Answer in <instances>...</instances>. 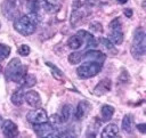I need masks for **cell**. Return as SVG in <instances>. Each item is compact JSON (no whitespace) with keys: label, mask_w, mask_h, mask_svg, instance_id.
<instances>
[{"label":"cell","mask_w":146,"mask_h":138,"mask_svg":"<svg viewBox=\"0 0 146 138\" xmlns=\"http://www.w3.org/2000/svg\"><path fill=\"white\" fill-rule=\"evenodd\" d=\"M122 130L127 133H131L133 130V117L131 114H125L122 119Z\"/></svg>","instance_id":"obj_17"},{"label":"cell","mask_w":146,"mask_h":138,"mask_svg":"<svg viewBox=\"0 0 146 138\" xmlns=\"http://www.w3.org/2000/svg\"><path fill=\"white\" fill-rule=\"evenodd\" d=\"M84 18V11L79 9V8H74V10L71 14V25L73 27L78 26Z\"/></svg>","instance_id":"obj_15"},{"label":"cell","mask_w":146,"mask_h":138,"mask_svg":"<svg viewBox=\"0 0 146 138\" xmlns=\"http://www.w3.org/2000/svg\"><path fill=\"white\" fill-rule=\"evenodd\" d=\"M100 114H102L103 121H108L112 119V116L114 114V107L111 105H103L100 108Z\"/></svg>","instance_id":"obj_19"},{"label":"cell","mask_w":146,"mask_h":138,"mask_svg":"<svg viewBox=\"0 0 146 138\" xmlns=\"http://www.w3.org/2000/svg\"><path fill=\"white\" fill-rule=\"evenodd\" d=\"M24 100L27 103V105H30L31 107H34V108H38L41 106V97L40 95L34 91V90H29L24 94Z\"/></svg>","instance_id":"obj_11"},{"label":"cell","mask_w":146,"mask_h":138,"mask_svg":"<svg viewBox=\"0 0 146 138\" xmlns=\"http://www.w3.org/2000/svg\"><path fill=\"white\" fill-rule=\"evenodd\" d=\"M1 11L8 19H16L18 17V8L16 0H3L1 3Z\"/></svg>","instance_id":"obj_6"},{"label":"cell","mask_w":146,"mask_h":138,"mask_svg":"<svg viewBox=\"0 0 146 138\" xmlns=\"http://www.w3.org/2000/svg\"><path fill=\"white\" fill-rule=\"evenodd\" d=\"M99 42H100L108 51L114 52V55L116 54V49H115V47H114V43H113L110 39H107V38H99Z\"/></svg>","instance_id":"obj_23"},{"label":"cell","mask_w":146,"mask_h":138,"mask_svg":"<svg viewBox=\"0 0 146 138\" xmlns=\"http://www.w3.org/2000/svg\"><path fill=\"white\" fill-rule=\"evenodd\" d=\"M33 130L38 137H58L59 135V131L48 122L33 124Z\"/></svg>","instance_id":"obj_5"},{"label":"cell","mask_w":146,"mask_h":138,"mask_svg":"<svg viewBox=\"0 0 146 138\" xmlns=\"http://www.w3.org/2000/svg\"><path fill=\"white\" fill-rule=\"evenodd\" d=\"M50 122H51V124H55V127L56 125H60L63 123L62 122V119H60V116L58 114H52L50 116Z\"/></svg>","instance_id":"obj_30"},{"label":"cell","mask_w":146,"mask_h":138,"mask_svg":"<svg viewBox=\"0 0 146 138\" xmlns=\"http://www.w3.org/2000/svg\"><path fill=\"white\" fill-rule=\"evenodd\" d=\"M82 59L84 62H95V63H99L103 65V63L106 59V55L100 50L90 49V50L86 51L84 55H82Z\"/></svg>","instance_id":"obj_8"},{"label":"cell","mask_w":146,"mask_h":138,"mask_svg":"<svg viewBox=\"0 0 146 138\" xmlns=\"http://www.w3.org/2000/svg\"><path fill=\"white\" fill-rule=\"evenodd\" d=\"M2 122H3V121H2V117H1V115H0V127L2 125Z\"/></svg>","instance_id":"obj_35"},{"label":"cell","mask_w":146,"mask_h":138,"mask_svg":"<svg viewBox=\"0 0 146 138\" xmlns=\"http://www.w3.org/2000/svg\"><path fill=\"white\" fill-rule=\"evenodd\" d=\"M46 65L51 68V72H52V75H54L55 79H57V80H62V79H63V72H62L57 66H55V65L51 64L50 62H46Z\"/></svg>","instance_id":"obj_25"},{"label":"cell","mask_w":146,"mask_h":138,"mask_svg":"<svg viewBox=\"0 0 146 138\" xmlns=\"http://www.w3.org/2000/svg\"><path fill=\"white\" fill-rule=\"evenodd\" d=\"M81 60H82V54L80 51H73V52H71L68 55V62L72 65L79 64Z\"/></svg>","instance_id":"obj_24"},{"label":"cell","mask_w":146,"mask_h":138,"mask_svg":"<svg viewBox=\"0 0 146 138\" xmlns=\"http://www.w3.org/2000/svg\"><path fill=\"white\" fill-rule=\"evenodd\" d=\"M137 129H138L141 133H145V132H146V124H145V123H139V124H137Z\"/></svg>","instance_id":"obj_32"},{"label":"cell","mask_w":146,"mask_h":138,"mask_svg":"<svg viewBox=\"0 0 146 138\" xmlns=\"http://www.w3.org/2000/svg\"><path fill=\"white\" fill-rule=\"evenodd\" d=\"M102 71V64L95 62H84L76 68V74L80 79H89L97 75Z\"/></svg>","instance_id":"obj_4"},{"label":"cell","mask_w":146,"mask_h":138,"mask_svg":"<svg viewBox=\"0 0 146 138\" xmlns=\"http://www.w3.org/2000/svg\"><path fill=\"white\" fill-rule=\"evenodd\" d=\"M26 74V67L22 65V62L18 57H14L7 64L5 68V78L7 81L19 82L22 78Z\"/></svg>","instance_id":"obj_2"},{"label":"cell","mask_w":146,"mask_h":138,"mask_svg":"<svg viewBox=\"0 0 146 138\" xmlns=\"http://www.w3.org/2000/svg\"><path fill=\"white\" fill-rule=\"evenodd\" d=\"M90 109H91V104H90L89 102H87V100H81V102H79V104H78V106H76V109H75V112H74V117H75V120L81 121V120L86 119L87 115L89 114Z\"/></svg>","instance_id":"obj_9"},{"label":"cell","mask_w":146,"mask_h":138,"mask_svg":"<svg viewBox=\"0 0 146 138\" xmlns=\"http://www.w3.org/2000/svg\"><path fill=\"white\" fill-rule=\"evenodd\" d=\"M111 88H112V81L110 79L105 78V79L100 80L97 83V86L94 88V94L96 96H103V95L107 94L111 90Z\"/></svg>","instance_id":"obj_12"},{"label":"cell","mask_w":146,"mask_h":138,"mask_svg":"<svg viewBox=\"0 0 146 138\" xmlns=\"http://www.w3.org/2000/svg\"><path fill=\"white\" fill-rule=\"evenodd\" d=\"M21 84V88L22 89H26V88H32L33 86L36 84V78L33 75V74H25L22 80L18 82Z\"/></svg>","instance_id":"obj_16"},{"label":"cell","mask_w":146,"mask_h":138,"mask_svg":"<svg viewBox=\"0 0 146 138\" xmlns=\"http://www.w3.org/2000/svg\"><path fill=\"white\" fill-rule=\"evenodd\" d=\"M76 34L81 36V39L83 40V43H86V48H94V47L98 46L96 38L90 32H88L86 30H79L76 32Z\"/></svg>","instance_id":"obj_13"},{"label":"cell","mask_w":146,"mask_h":138,"mask_svg":"<svg viewBox=\"0 0 146 138\" xmlns=\"http://www.w3.org/2000/svg\"><path fill=\"white\" fill-rule=\"evenodd\" d=\"M30 51H31V49H30V47L27 44H21L18 47V49H17V52L21 56H27L30 54Z\"/></svg>","instance_id":"obj_29"},{"label":"cell","mask_w":146,"mask_h":138,"mask_svg":"<svg viewBox=\"0 0 146 138\" xmlns=\"http://www.w3.org/2000/svg\"><path fill=\"white\" fill-rule=\"evenodd\" d=\"M0 71H1V66H0Z\"/></svg>","instance_id":"obj_36"},{"label":"cell","mask_w":146,"mask_h":138,"mask_svg":"<svg viewBox=\"0 0 146 138\" xmlns=\"http://www.w3.org/2000/svg\"><path fill=\"white\" fill-rule=\"evenodd\" d=\"M10 50H11V49H10V47H9V46H6V44L0 43V63L9 56Z\"/></svg>","instance_id":"obj_26"},{"label":"cell","mask_w":146,"mask_h":138,"mask_svg":"<svg viewBox=\"0 0 146 138\" xmlns=\"http://www.w3.org/2000/svg\"><path fill=\"white\" fill-rule=\"evenodd\" d=\"M38 24V14L30 13L29 15H23L17 17L14 22V29L22 35L27 36L35 32Z\"/></svg>","instance_id":"obj_1"},{"label":"cell","mask_w":146,"mask_h":138,"mask_svg":"<svg viewBox=\"0 0 146 138\" xmlns=\"http://www.w3.org/2000/svg\"><path fill=\"white\" fill-rule=\"evenodd\" d=\"M116 1H117L119 3H125V2L128 1V0H116Z\"/></svg>","instance_id":"obj_34"},{"label":"cell","mask_w":146,"mask_h":138,"mask_svg":"<svg viewBox=\"0 0 146 138\" xmlns=\"http://www.w3.org/2000/svg\"><path fill=\"white\" fill-rule=\"evenodd\" d=\"M108 26H110L111 31H113V30H121V27H122V24H121V21H120V18H119V17H116V18L112 19Z\"/></svg>","instance_id":"obj_28"},{"label":"cell","mask_w":146,"mask_h":138,"mask_svg":"<svg viewBox=\"0 0 146 138\" xmlns=\"http://www.w3.org/2000/svg\"><path fill=\"white\" fill-rule=\"evenodd\" d=\"M86 3L88 5V6H95L96 3H97V0H86Z\"/></svg>","instance_id":"obj_33"},{"label":"cell","mask_w":146,"mask_h":138,"mask_svg":"<svg viewBox=\"0 0 146 138\" xmlns=\"http://www.w3.org/2000/svg\"><path fill=\"white\" fill-rule=\"evenodd\" d=\"M10 100H11V103H13L15 106H21V105L23 104V102H24V92H23L22 88H21L19 90L15 91V92L11 95Z\"/></svg>","instance_id":"obj_21"},{"label":"cell","mask_w":146,"mask_h":138,"mask_svg":"<svg viewBox=\"0 0 146 138\" xmlns=\"http://www.w3.org/2000/svg\"><path fill=\"white\" fill-rule=\"evenodd\" d=\"M82 44H83V40H82L81 36L78 35V34H74V35L70 36L68 40H67V46H68L71 49H74V50L81 48Z\"/></svg>","instance_id":"obj_18"},{"label":"cell","mask_w":146,"mask_h":138,"mask_svg":"<svg viewBox=\"0 0 146 138\" xmlns=\"http://www.w3.org/2000/svg\"><path fill=\"white\" fill-rule=\"evenodd\" d=\"M89 29L95 33H103V25L99 22H91L89 25Z\"/></svg>","instance_id":"obj_27"},{"label":"cell","mask_w":146,"mask_h":138,"mask_svg":"<svg viewBox=\"0 0 146 138\" xmlns=\"http://www.w3.org/2000/svg\"><path fill=\"white\" fill-rule=\"evenodd\" d=\"M117 135H119L117 125L114 124V123H110L103 129V131L100 133V137H103V138H113V137H117Z\"/></svg>","instance_id":"obj_14"},{"label":"cell","mask_w":146,"mask_h":138,"mask_svg":"<svg viewBox=\"0 0 146 138\" xmlns=\"http://www.w3.org/2000/svg\"><path fill=\"white\" fill-rule=\"evenodd\" d=\"M1 129H2V133L6 136V137H9V138H14V137H17L18 136V127L10 120H6L2 122V125H1Z\"/></svg>","instance_id":"obj_10"},{"label":"cell","mask_w":146,"mask_h":138,"mask_svg":"<svg viewBox=\"0 0 146 138\" xmlns=\"http://www.w3.org/2000/svg\"><path fill=\"white\" fill-rule=\"evenodd\" d=\"M60 119H62V122L63 123H66L70 121L71 116H72V106L71 105H64L63 108H62V113H60Z\"/></svg>","instance_id":"obj_22"},{"label":"cell","mask_w":146,"mask_h":138,"mask_svg":"<svg viewBox=\"0 0 146 138\" xmlns=\"http://www.w3.org/2000/svg\"><path fill=\"white\" fill-rule=\"evenodd\" d=\"M131 55L133 58L139 59L145 55L146 51V35L143 27H139L133 33V39L131 43Z\"/></svg>","instance_id":"obj_3"},{"label":"cell","mask_w":146,"mask_h":138,"mask_svg":"<svg viewBox=\"0 0 146 138\" xmlns=\"http://www.w3.org/2000/svg\"><path fill=\"white\" fill-rule=\"evenodd\" d=\"M26 120L32 123V124H36V123H42V122H47L48 121V115L47 112L42 108H35L30 111L26 114Z\"/></svg>","instance_id":"obj_7"},{"label":"cell","mask_w":146,"mask_h":138,"mask_svg":"<svg viewBox=\"0 0 146 138\" xmlns=\"http://www.w3.org/2000/svg\"><path fill=\"white\" fill-rule=\"evenodd\" d=\"M123 14H124L128 18H131V17H132L133 11H132V9H131V8H125V9L123 10Z\"/></svg>","instance_id":"obj_31"},{"label":"cell","mask_w":146,"mask_h":138,"mask_svg":"<svg viewBox=\"0 0 146 138\" xmlns=\"http://www.w3.org/2000/svg\"><path fill=\"white\" fill-rule=\"evenodd\" d=\"M108 39L114 44H121L123 42V32H122V30H113V31H111V34H110Z\"/></svg>","instance_id":"obj_20"}]
</instances>
